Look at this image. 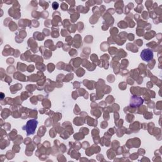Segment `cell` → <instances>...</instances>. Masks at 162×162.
<instances>
[{"mask_svg": "<svg viewBox=\"0 0 162 162\" xmlns=\"http://www.w3.org/2000/svg\"><path fill=\"white\" fill-rule=\"evenodd\" d=\"M37 123L38 122L36 120H31L27 122V125L25 126V129L28 135L34 133Z\"/></svg>", "mask_w": 162, "mask_h": 162, "instance_id": "6da1fadb", "label": "cell"}, {"mask_svg": "<svg viewBox=\"0 0 162 162\" xmlns=\"http://www.w3.org/2000/svg\"><path fill=\"white\" fill-rule=\"evenodd\" d=\"M141 58L144 61L149 62L153 58V52L149 49H144L141 52Z\"/></svg>", "mask_w": 162, "mask_h": 162, "instance_id": "7a4b0ae2", "label": "cell"}, {"mask_svg": "<svg viewBox=\"0 0 162 162\" xmlns=\"http://www.w3.org/2000/svg\"><path fill=\"white\" fill-rule=\"evenodd\" d=\"M143 103V100L140 97L133 96L130 99V105L134 107L140 106Z\"/></svg>", "mask_w": 162, "mask_h": 162, "instance_id": "3957f363", "label": "cell"}, {"mask_svg": "<svg viewBox=\"0 0 162 162\" xmlns=\"http://www.w3.org/2000/svg\"><path fill=\"white\" fill-rule=\"evenodd\" d=\"M58 3L57 2H53L52 4V6L54 10H56L58 8Z\"/></svg>", "mask_w": 162, "mask_h": 162, "instance_id": "277c9868", "label": "cell"}, {"mask_svg": "<svg viewBox=\"0 0 162 162\" xmlns=\"http://www.w3.org/2000/svg\"><path fill=\"white\" fill-rule=\"evenodd\" d=\"M152 4H153V1H146V7H148V8L151 5H152Z\"/></svg>", "mask_w": 162, "mask_h": 162, "instance_id": "5b68a950", "label": "cell"}]
</instances>
